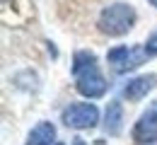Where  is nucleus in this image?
Masks as SVG:
<instances>
[{
    "mask_svg": "<svg viewBox=\"0 0 157 145\" xmlns=\"http://www.w3.org/2000/svg\"><path fill=\"white\" fill-rule=\"evenodd\" d=\"M133 24H136V10L128 2L106 5L97 20L99 32L106 34V36H123V34H128L133 29Z\"/></svg>",
    "mask_w": 157,
    "mask_h": 145,
    "instance_id": "nucleus-1",
    "label": "nucleus"
},
{
    "mask_svg": "<svg viewBox=\"0 0 157 145\" xmlns=\"http://www.w3.org/2000/svg\"><path fill=\"white\" fill-rule=\"evenodd\" d=\"M63 124L75 131H87L99 124V109L90 102H75L63 109Z\"/></svg>",
    "mask_w": 157,
    "mask_h": 145,
    "instance_id": "nucleus-2",
    "label": "nucleus"
},
{
    "mask_svg": "<svg viewBox=\"0 0 157 145\" xmlns=\"http://www.w3.org/2000/svg\"><path fill=\"white\" fill-rule=\"evenodd\" d=\"M145 48H138V46H116V48H111L109 53H106V61L111 63V68L116 70V73H128V70H133L138 65H143L145 63Z\"/></svg>",
    "mask_w": 157,
    "mask_h": 145,
    "instance_id": "nucleus-3",
    "label": "nucleus"
},
{
    "mask_svg": "<svg viewBox=\"0 0 157 145\" xmlns=\"http://www.w3.org/2000/svg\"><path fill=\"white\" fill-rule=\"evenodd\" d=\"M75 87H78V92L82 97H87V99H99V97L106 94L109 82H106V78L101 75V70H99L97 65H92V68H87L85 73L78 75Z\"/></svg>",
    "mask_w": 157,
    "mask_h": 145,
    "instance_id": "nucleus-4",
    "label": "nucleus"
},
{
    "mask_svg": "<svg viewBox=\"0 0 157 145\" xmlns=\"http://www.w3.org/2000/svg\"><path fill=\"white\" fill-rule=\"evenodd\" d=\"M133 140L136 143H155L157 140V109H147L140 114L133 126Z\"/></svg>",
    "mask_w": 157,
    "mask_h": 145,
    "instance_id": "nucleus-5",
    "label": "nucleus"
},
{
    "mask_svg": "<svg viewBox=\"0 0 157 145\" xmlns=\"http://www.w3.org/2000/svg\"><path fill=\"white\" fill-rule=\"evenodd\" d=\"M157 87V75H138L133 80H128L123 87V97L128 102H140L143 97H147V92H152Z\"/></svg>",
    "mask_w": 157,
    "mask_h": 145,
    "instance_id": "nucleus-6",
    "label": "nucleus"
},
{
    "mask_svg": "<svg viewBox=\"0 0 157 145\" xmlns=\"http://www.w3.org/2000/svg\"><path fill=\"white\" fill-rule=\"evenodd\" d=\"M104 131L109 135H121L123 131V106L118 99L106 104V111H104Z\"/></svg>",
    "mask_w": 157,
    "mask_h": 145,
    "instance_id": "nucleus-7",
    "label": "nucleus"
},
{
    "mask_svg": "<svg viewBox=\"0 0 157 145\" xmlns=\"http://www.w3.org/2000/svg\"><path fill=\"white\" fill-rule=\"evenodd\" d=\"M53 140H56V126L51 121H41L29 131L24 145H53Z\"/></svg>",
    "mask_w": 157,
    "mask_h": 145,
    "instance_id": "nucleus-8",
    "label": "nucleus"
},
{
    "mask_svg": "<svg viewBox=\"0 0 157 145\" xmlns=\"http://www.w3.org/2000/svg\"><path fill=\"white\" fill-rule=\"evenodd\" d=\"M92 65H97L94 51H78V53L73 56V75L78 78L80 73H85V70L92 68Z\"/></svg>",
    "mask_w": 157,
    "mask_h": 145,
    "instance_id": "nucleus-9",
    "label": "nucleus"
},
{
    "mask_svg": "<svg viewBox=\"0 0 157 145\" xmlns=\"http://www.w3.org/2000/svg\"><path fill=\"white\" fill-rule=\"evenodd\" d=\"M145 53H147V56H157V29L147 36V41H145Z\"/></svg>",
    "mask_w": 157,
    "mask_h": 145,
    "instance_id": "nucleus-10",
    "label": "nucleus"
},
{
    "mask_svg": "<svg viewBox=\"0 0 157 145\" xmlns=\"http://www.w3.org/2000/svg\"><path fill=\"white\" fill-rule=\"evenodd\" d=\"M70 145H87V143H85L82 138H73V143H70Z\"/></svg>",
    "mask_w": 157,
    "mask_h": 145,
    "instance_id": "nucleus-11",
    "label": "nucleus"
},
{
    "mask_svg": "<svg viewBox=\"0 0 157 145\" xmlns=\"http://www.w3.org/2000/svg\"><path fill=\"white\" fill-rule=\"evenodd\" d=\"M147 2H150V5H152V7H157V0H147Z\"/></svg>",
    "mask_w": 157,
    "mask_h": 145,
    "instance_id": "nucleus-12",
    "label": "nucleus"
},
{
    "mask_svg": "<svg viewBox=\"0 0 157 145\" xmlns=\"http://www.w3.org/2000/svg\"><path fill=\"white\" fill-rule=\"evenodd\" d=\"M53 145H65V143H53Z\"/></svg>",
    "mask_w": 157,
    "mask_h": 145,
    "instance_id": "nucleus-13",
    "label": "nucleus"
}]
</instances>
